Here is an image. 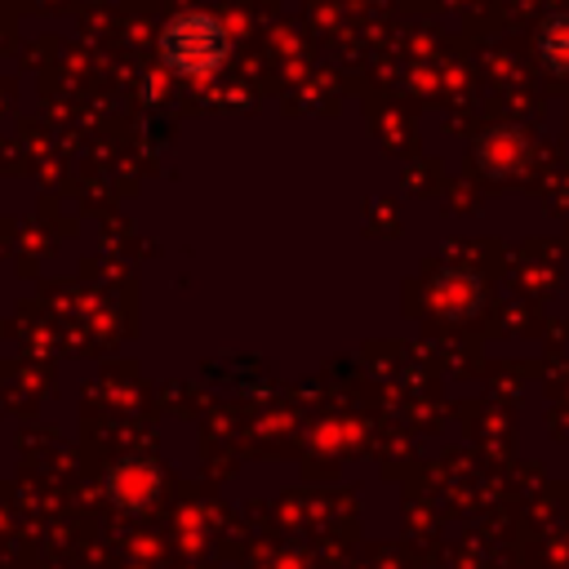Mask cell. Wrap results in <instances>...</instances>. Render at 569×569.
<instances>
[{
    "mask_svg": "<svg viewBox=\"0 0 569 569\" xmlns=\"http://www.w3.org/2000/svg\"><path fill=\"white\" fill-rule=\"evenodd\" d=\"M164 49H169V62L182 67V71H204L222 58V31L209 22V18H187L178 27H169L164 36Z\"/></svg>",
    "mask_w": 569,
    "mask_h": 569,
    "instance_id": "1",
    "label": "cell"
}]
</instances>
